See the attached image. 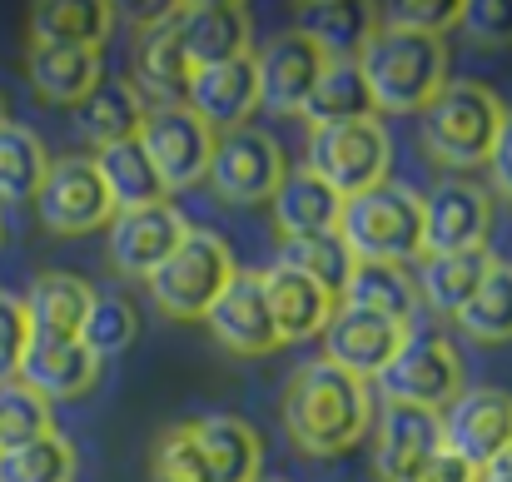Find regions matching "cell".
I'll use <instances>...</instances> for the list:
<instances>
[{
  "label": "cell",
  "instance_id": "1",
  "mask_svg": "<svg viewBox=\"0 0 512 482\" xmlns=\"http://www.w3.org/2000/svg\"><path fill=\"white\" fill-rule=\"evenodd\" d=\"M284 428L299 453L339 458L373 428V393L363 378L334 368L329 358H314L294 368L284 388Z\"/></svg>",
  "mask_w": 512,
  "mask_h": 482
},
{
  "label": "cell",
  "instance_id": "2",
  "mask_svg": "<svg viewBox=\"0 0 512 482\" xmlns=\"http://www.w3.org/2000/svg\"><path fill=\"white\" fill-rule=\"evenodd\" d=\"M358 75L368 85L373 115H423L448 85V45L443 35H413L393 25H373L353 50Z\"/></svg>",
  "mask_w": 512,
  "mask_h": 482
},
{
  "label": "cell",
  "instance_id": "3",
  "mask_svg": "<svg viewBox=\"0 0 512 482\" xmlns=\"http://www.w3.org/2000/svg\"><path fill=\"white\" fill-rule=\"evenodd\" d=\"M339 239L353 264H418L423 259V194L408 184H373L343 199Z\"/></svg>",
  "mask_w": 512,
  "mask_h": 482
},
{
  "label": "cell",
  "instance_id": "4",
  "mask_svg": "<svg viewBox=\"0 0 512 482\" xmlns=\"http://www.w3.org/2000/svg\"><path fill=\"white\" fill-rule=\"evenodd\" d=\"M503 120H508V105L498 100V90L478 80H453L423 110V150L448 169H478L493 155Z\"/></svg>",
  "mask_w": 512,
  "mask_h": 482
},
{
  "label": "cell",
  "instance_id": "5",
  "mask_svg": "<svg viewBox=\"0 0 512 482\" xmlns=\"http://www.w3.org/2000/svg\"><path fill=\"white\" fill-rule=\"evenodd\" d=\"M234 274H239L234 249L209 229H189L184 244L150 274V299L160 304L165 319H204L214 299L234 284Z\"/></svg>",
  "mask_w": 512,
  "mask_h": 482
},
{
  "label": "cell",
  "instance_id": "6",
  "mask_svg": "<svg viewBox=\"0 0 512 482\" xmlns=\"http://www.w3.org/2000/svg\"><path fill=\"white\" fill-rule=\"evenodd\" d=\"M388 164H393V140H388V130H383L378 115L309 130V164L304 169H314L329 189H339L343 199L383 184L388 179Z\"/></svg>",
  "mask_w": 512,
  "mask_h": 482
},
{
  "label": "cell",
  "instance_id": "7",
  "mask_svg": "<svg viewBox=\"0 0 512 482\" xmlns=\"http://www.w3.org/2000/svg\"><path fill=\"white\" fill-rule=\"evenodd\" d=\"M35 209H40V224L50 234H95V229H110L115 219V199L100 179V169L90 155H65V160H50L45 169V184L35 194Z\"/></svg>",
  "mask_w": 512,
  "mask_h": 482
},
{
  "label": "cell",
  "instance_id": "8",
  "mask_svg": "<svg viewBox=\"0 0 512 482\" xmlns=\"http://www.w3.org/2000/svg\"><path fill=\"white\" fill-rule=\"evenodd\" d=\"M383 383V398L388 403H403V408H423V413H438V408H453L463 398V358L448 338L428 333V338H408L403 353L378 373Z\"/></svg>",
  "mask_w": 512,
  "mask_h": 482
},
{
  "label": "cell",
  "instance_id": "9",
  "mask_svg": "<svg viewBox=\"0 0 512 482\" xmlns=\"http://www.w3.org/2000/svg\"><path fill=\"white\" fill-rule=\"evenodd\" d=\"M284 174H289V164H284L279 140L244 125V130H229V135L214 140V155H209V174L204 179L214 184V194L224 204L249 209V204L274 199V189L284 184Z\"/></svg>",
  "mask_w": 512,
  "mask_h": 482
},
{
  "label": "cell",
  "instance_id": "10",
  "mask_svg": "<svg viewBox=\"0 0 512 482\" xmlns=\"http://www.w3.org/2000/svg\"><path fill=\"white\" fill-rule=\"evenodd\" d=\"M135 140L145 145L165 194H174V189H189V184H199L209 174V155H214L219 135L189 105H150Z\"/></svg>",
  "mask_w": 512,
  "mask_h": 482
},
{
  "label": "cell",
  "instance_id": "11",
  "mask_svg": "<svg viewBox=\"0 0 512 482\" xmlns=\"http://www.w3.org/2000/svg\"><path fill=\"white\" fill-rule=\"evenodd\" d=\"M329 45H319L309 30H284L274 35L259 55H254V70H259V105L274 110V115H304L319 75L329 70Z\"/></svg>",
  "mask_w": 512,
  "mask_h": 482
},
{
  "label": "cell",
  "instance_id": "12",
  "mask_svg": "<svg viewBox=\"0 0 512 482\" xmlns=\"http://www.w3.org/2000/svg\"><path fill=\"white\" fill-rule=\"evenodd\" d=\"M493 229V194L473 179H443L423 194V254L483 249Z\"/></svg>",
  "mask_w": 512,
  "mask_h": 482
},
{
  "label": "cell",
  "instance_id": "13",
  "mask_svg": "<svg viewBox=\"0 0 512 482\" xmlns=\"http://www.w3.org/2000/svg\"><path fill=\"white\" fill-rule=\"evenodd\" d=\"M184 234H189V224L170 199L150 204V209H125L110 219V264L125 279L150 284V274L184 244Z\"/></svg>",
  "mask_w": 512,
  "mask_h": 482
},
{
  "label": "cell",
  "instance_id": "14",
  "mask_svg": "<svg viewBox=\"0 0 512 482\" xmlns=\"http://www.w3.org/2000/svg\"><path fill=\"white\" fill-rule=\"evenodd\" d=\"M443 448L473 463L478 473L512 448V393L508 388H463L443 418Z\"/></svg>",
  "mask_w": 512,
  "mask_h": 482
},
{
  "label": "cell",
  "instance_id": "15",
  "mask_svg": "<svg viewBox=\"0 0 512 482\" xmlns=\"http://www.w3.org/2000/svg\"><path fill=\"white\" fill-rule=\"evenodd\" d=\"M408 338L413 333L403 323H388V319H378V314H363V309L339 304L329 328H324V358L334 368H343V373H353V378L368 383V378H378L403 353Z\"/></svg>",
  "mask_w": 512,
  "mask_h": 482
},
{
  "label": "cell",
  "instance_id": "16",
  "mask_svg": "<svg viewBox=\"0 0 512 482\" xmlns=\"http://www.w3.org/2000/svg\"><path fill=\"white\" fill-rule=\"evenodd\" d=\"M254 40V15L239 0H194L179 10V45L189 70H209L224 60H244Z\"/></svg>",
  "mask_w": 512,
  "mask_h": 482
},
{
  "label": "cell",
  "instance_id": "17",
  "mask_svg": "<svg viewBox=\"0 0 512 482\" xmlns=\"http://www.w3.org/2000/svg\"><path fill=\"white\" fill-rule=\"evenodd\" d=\"M438 453H443V418H438V413L403 408V403H383L378 453H373L378 482H413Z\"/></svg>",
  "mask_w": 512,
  "mask_h": 482
},
{
  "label": "cell",
  "instance_id": "18",
  "mask_svg": "<svg viewBox=\"0 0 512 482\" xmlns=\"http://www.w3.org/2000/svg\"><path fill=\"white\" fill-rule=\"evenodd\" d=\"M184 105H189L214 135L244 130L249 115L259 110V70H254V55L224 60V65H209V70H194V80H189V90H184Z\"/></svg>",
  "mask_w": 512,
  "mask_h": 482
},
{
  "label": "cell",
  "instance_id": "19",
  "mask_svg": "<svg viewBox=\"0 0 512 482\" xmlns=\"http://www.w3.org/2000/svg\"><path fill=\"white\" fill-rule=\"evenodd\" d=\"M204 323L214 328V338H219L229 353H244V358H259V353L284 348L259 274H234V284L214 299V309L204 314Z\"/></svg>",
  "mask_w": 512,
  "mask_h": 482
},
{
  "label": "cell",
  "instance_id": "20",
  "mask_svg": "<svg viewBox=\"0 0 512 482\" xmlns=\"http://www.w3.org/2000/svg\"><path fill=\"white\" fill-rule=\"evenodd\" d=\"M179 10L184 5H170L160 20L140 25V35H135V80L130 85L155 105H184V90L194 80L184 45H179Z\"/></svg>",
  "mask_w": 512,
  "mask_h": 482
},
{
  "label": "cell",
  "instance_id": "21",
  "mask_svg": "<svg viewBox=\"0 0 512 482\" xmlns=\"http://www.w3.org/2000/svg\"><path fill=\"white\" fill-rule=\"evenodd\" d=\"M20 383L35 388L45 403L85 398L100 383V358L80 338H30L20 358Z\"/></svg>",
  "mask_w": 512,
  "mask_h": 482
},
{
  "label": "cell",
  "instance_id": "22",
  "mask_svg": "<svg viewBox=\"0 0 512 482\" xmlns=\"http://www.w3.org/2000/svg\"><path fill=\"white\" fill-rule=\"evenodd\" d=\"M264 284V299H269V314H274V328H279V343H304V338H319L339 299H329L319 284H309L304 274L284 269V264H269L259 274Z\"/></svg>",
  "mask_w": 512,
  "mask_h": 482
},
{
  "label": "cell",
  "instance_id": "23",
  "mask_svg": "<svg viewBox=\"0 0 512 482\" xmlns=\"http://www.w3.org/2000/svg\"><path fill=\"white\" fill-rule=\"evenodd\" d=\"M274 224L284 239H314V234H334L343 219V194L329 189L314 169H289L284 184L274 189Z\"/></svg>",
  "mask_w": 512,
  "mask_h": 482
},
{
  "label": "cell",
  "instance_id": "24",
  "mask_svg": "<svg viewBox=\"0 0 512 482\" xmlns=\"http://www.w3.org/2000/svg\"><path fill=\"white\" fill-rule=\"evenodd\" d=\"M145 95L130 85V80H100L80 105H75V130L85 145L95 150H110L120 140H135L140 125H145Z\"/></svg>",
  "mask_w": 512,
  "mask_h": 482
},
{
  "label": "cell",
  "instance_id": "25",
  "mask_svg": "<svg viewBox=\"0 0 512 482\" xmlns=\"http://www.w3.org/2000/svg\"><path fill=\"white\" fill-rule=\"evenodd\" d=\"M25 70H30V85L55 105H80L105 80L100 50H80V45H35L30 40Z\"/></svg>",
  "mask_w": 512,
  "mask_h": 482
},
{
  "label": "cell",
  "instance_id": "26",
  "mask_svg": "<svg viewBox=\"0 0 512 482\" xmlns=\"http://www.w3.org/2000/svg\"><path fill=\"white\" fill-rule=\"evenodd\" d=\"M194 428V443H199V458H204V478L209 482H259V433L244 423V418H199L189 423Z\"/></svg>",
  "mask_w": 512,
  "mask_h": 482
},
{
  "label": "cell",
  "instance_id": "27",
  "mask_svg": "<svg viewBox=\"0 0 512 482\" xmlns=\"http://www.w3.org/2000/svg\"><path fill=\"white\" fill-rule=\"evenodd\" d=\"M498 259L488 249H463V254H423V274L413 279L418 284V304H428L433 314H453L468 309V299L483 289L488 269Z\"/></svg>",
  "mask_w": 512,
  "mask_h": 482
},
{
  "label": "cell",
  "instance_id": "28",
  "mask_svg": "<svg viewBox=\"0 0 512 482\" xmlns=\"http://www.w3.org/2000/svg\"><path fill=\"white\" fill-rule=\"evenodd\" d=\"M20 304L30 319V338H80V323L95 304V289L80 274H40Z\"/></svg>",
  "mask_w": 512,
  "mask_h": 482
},
{
  "label": "cell",
  "instance_id": "29",
  "mask_svg": "<svg viewBox=\"0 0 512 482\" xmlns=\"http://www.w3.org/2000/svg\"><path fill=\"white\" fill-rule=\"evenodd\" d=\"M115 5L105 0H45L30 10V40L35 45H80V50H105L115 30Z\"/></svg>",
  "mask_w": 512,
  "mask_h": 482
},
{
  "label": "cell",
  "instance_id": "30",
  "mask_svg": "<svg viewBox=\"0 0 512 482\" xmlns=\"http://www.w3.org/2000/svg\"><path fill=\"white\" fill-rule=\"evenodd\" d=\"M339 304L408 328L413 314H418V284H413V274L398 269V264H353Z\"/></svg>",
  "mask_w": 512,
  "mask_h": 482
},
{
  "label": "cell",
  "instance_id": "31",
  "mask_svg": "<svg viewBox=\"0 0 512 482\" xmlns=\"http://www.w3.org/2000/svg\"><path fill=\"white\" fill-rule=\"evenodd\" d=\"M95 169H100V179H105V189H110V199H115V214H125V209H150V204H165V199H170L140 140H120V145L100 150V155H95Z\"/></svg>",
  "mask_w": 512,
  "mask_h": 482
},
{
  "label": "cell",
  "instance_id": "32",
  "mask_svg": "<svg viewBox=\"0 0 512 482\" xmlns=\"http://www.w3.org/2000/svg\"><path fill=\"white\" fill-rule=\"evenodd\" d=\"M368 115H373V100H368V85L358 75V60L334 55L329 70L319 75L309 105H304V120L314 130H324V125H348V120H368Z\"/></svg>",
  "mask_w": 512,
  "mask_h": 482
},
{
  "label": "cell",
  "instance_id": "33",
  "mask_svg": "<svg viewBox=\"0 0 512 482\" xmlns=\"http://www.w3.org/2000/svg\"><path fill=\"white\" fill-rule=\"evenodd\" d=\"M45 169H50V155H45L40 135L15 125V120H5L0 125V199L5 204L35 199L40 184H45Z\"/></svg>",
  "mask_w": 512,
  "mask_h": 482
},
{
  "label": "cell",
  "instance_id": "34",
  "mask_svg": "<svg viewBox=\"0 0 512 482\" xmlns=\"http://www.w3.org/2000/svg\"><path fill=\"white\" fill-rule=\"evenodd\" d=\"M274 264L304 274V279L319 284L329 299H343V284H348V274H353V254H348V244L339 239V229H334V234H314V239H284Z\"/></svg>",
  "mask_w": 512,
  "mask_h": 482
},
{
  "label": "cell",
  "instance_id": "35",
  "mask_svg": "<svg viewBox=\"0 0 512 482\" xmlns=\"http://www.w3.org/2000/svg\"><path fill=\"white\" fill-rule=\"evenodd\" d=\"M458 328L473 343H508L512 338V264H493L483 289L458 309Z\"/></svg>",
  "mask_w": 512,
  "mask_h": 482
},
{
  "label": "cell",
  "instance_id": "36",
  "mask_svg": "<svg viewBox=\"0 0 512 482\" xmlns=\"http://www.w3.org/2000/svg\"><path fill=\"white\" fill-rule=\"evenodd\" d=\"M50 433H55L50 403H45L35 388H25L20 378H15V383H0V453L25 448V443L50 438Z\"/></svg>",
  "mask_w": 512,
  "mask_h": 482
},
{
  "label": "cell",
  "instance_id": "37",
  "mask_svg": "<svg viewBox=\"0 0 512 482\" xmlns=\"http://www.w3.org/2000/svg\"><path fill=\"white\" fill-rule=\"evenodd\" d=\"M70 478H75V448L60 433L0 453V482H70Z\"/></svg>",
  "mask_w": 512,
  "mask_h": 482
},
{
  "label": "cell",
  "instance_id": "38",
  "mask_svg": "<svg viewBox=\"0 0 512 482\" xmlns=\"http://www.w3.org/2000/svg\"><path fill=\"white\" fill-rule=\"evenodd\" d=\"M135 333H140V314H135V304L120 299V294H95L90 314L80 323V343H85L100 363L115 358V353H125V348L135 343Z\"/></svg>",
  "mask_w": 512,
  "mask_h": 482
},
{
  "label": "cell",
  "instance_id": "39",
  "mask_svg": "<svg viewBox=\"0 0 512 482\" xmlns=\"http://www.w3.org/2000/svg\"><path fill=\"white\" fill-rule=\"evenodd\" d=\"M299 30H309L319 45H329V55H353L363 45V35L373 30L378 10L368 5H304L299 10Z\"/></svg>",
  "mask_w": 512,
  "mask_h": 482
},
{
  "label": "cell",
  "instance_id": "40",
  "mask_svg": "<svg viewBox=\"0 0 512 482\" xmlns=\"http://www.w3.org/2000/svg\"><path fill=\"white\" fill-rule=\"evenodd\" d=\"M150 482H209L204 478V458H199V443H194V428L189 423H174L155 438V453H150Z\"/></svg>",
  "mask_w": 512,
  "mask_h": 482
},
{
  "label": "cell",
  "instance_id": "41",
  "mask_svg": "<svg viewBox=\"0 0 512 482\" xmlns=\"http://www.w3.org/2000/svg\"><path fill=\"white\" fill-rule=\"evenodd\" d=\"M463 20V0H393L383 5V25L413 35H443Z\"/></svg>",
  "mask_w": 512,
  "mask_h": 482
},
{
  "label": "cell",
  "instance_id": "42",
  "mask_svg": "<svg viewBox=\"0 0 512 482\" xmlns=\"http://www.w3.org/2000/svg\"><path fill=\"white\" fill-rule=\"evenodd\" d=\"M473 45H488V50H503L512 45V0H463V20Z\"/></svg>",
  "mask_w": 512,
  "mask_h": 482
},
{
  "label": "cell",
  "instance_id": "43",
  "mask_svg": "<svg viewBox=\"0 0 512 482\" xmlns=\"http://www.w3.org/2000/svg\"><path fill=\"white\" fill-rule=\"evenodd\" d=\"M30 348V319H25V304L15 294L0 289V383H15L20 378V358Z\"/></svg>",
  "mask_w": 512,
  "mask_h": 482
},
{
  "label": "cell",
  "instance_id": "44",
  "mask_svg": "<svg viewBox=\"0 0 512 482\" xmlns=\"http://www.w3.org/2000/svg\"><path fill=\"white\" fill-rule=\"evenodd\" d=\"M413 482H483V473H478L473 463H463L458 453H448V448H443V453H438V458H433V463H428Z\"/></svg>",
  "mask_w": 512,
  "mask_h": 482
},
{
  "label": "cell",
  "instance_id": "45",
  "mask_svg": "<svg viewBox=\"0 0 512 482\" xmlns=\"http://www.w3.org/2000/svg\"><path fill=\"white\" fill-rule=\"evenodd\" d=\"M488 169H493L498 194L512 199V110H508V120H503V130H498V145H493V155H488Z\"/></svg>",
  "mask_w": 512,
  "mask_h": 482
},
{
  "label": "cell",
  "instance_id": "46",
  "mask_svg": "<svg viewBox=\"0 0 512 482\" xmlns=\"http://www.w3.org/2000/svg\"><path fill=\"white\" fill-rule=\"evenodd\" d=\"M483 482H512V448H503V453L483 468Z\"/></svg>",
  "mask_w": 512,
  "mask_h": 482
},
{
  "label": "cell",
  "instance_id": "47",
  "mask_svg": "<svg viewBox=\"0 0 512 482\" xmlns=\"http://www.w3.org/2000/svg\"><path fill=\"white\" fill-rule=\"evenodd\" d=\"M0 125H5V95H0Z\"/></svg>",
  "mask_w": 512,
  "mask_h": 482
},
{
  "label": "cell",
  "instance_id": "48",
  "mask_svg": "<svg viewBox=\"0 0 512 482\" xmlns=\"http://www.w3.org/2000/svg\"><path fill=\"white\" fill-rule=\"evenodd\" d=\"M259 482H284V478H259Z\"/></svg>",
  "mask_w": 512,
  "mask_h": 482
}]
</instances>
